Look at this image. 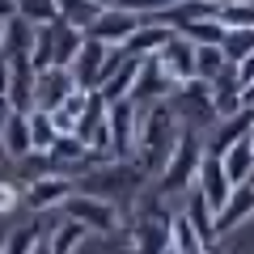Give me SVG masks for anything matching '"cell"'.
I'll return each mask as SVG.
<instances>
[{"label":"cell","mask_w":254,"mask_h":254,"mask_svg":"<svg viewBox=\"0 0 254 254\" xmlns=\"http://www.w3.org/2000/svg\"><path fill=\"white\" fill-rule=\"evenodd\" d=\"M182 127L174 123L170 102H157L148 106V115H140V140H136V161L144 178H161V170L170 165V153L178 144Z\"/></svg>","instance_id":"cell-1"},{"label":"cell","mask_w":254,"mask_h":254,"mask_svg":"<svg viewBox=\"0 0 254 254\" xmlns=\"http://www.w3.org/2000/svg\"><path fill=\"white\" fill-rule=\"evenodd\" d=\"M203 157H208V148H203L199 131L182 127V131H178V144H174V153H170V165H165L161 178H157L161 195H182V190L195 182V174H199Z\"/></svg>","instance_id":"cell-2"},{"label":"cell","mask_w":254,"mask_h":254,"mask_svg":"<svg viewBox=\"0 0 254 254\" xmlns=\"http://www.w3.org/2000/svg\"><path fill=\"white\" fill-rule=\"evenodd\" d=\"M170 225H174V212L165 208L161 199L144 203L131 225V246L136 254H170Z\"/></svg>","instance_id":"cell-3"},{"label":"cell","mask_w":254,"mask_h":254,"mask_svg":"<svg viewBox=\"0 0 254 254\" xmlns=\"http://www.w3.org/2000/svg\"><path fill=\"white\" fill-rule=\"evenodd\" d=\"M140 115L144 110L136 102H110L106 110V127H110V161H131L136 157V140H140Z\"/></svg>","instance_id":"cell-4"},{"label":"cell","mask_w":254,"mask_h":254,"mask_svg":"<svg viewBox=\"0 0 254 254\" xmlns=\"http://www.w3.org/2000/svg\"><path fill=\"white\" fill-rule=\"evenodd\" d=\"M64 220H76L85 233H115L119 229L115 199H102V195H72L64 203Z\"/></svg>","instance_id":"cell-5"},{"label":"cell","mask_w":254,"mask_h":254,"mask_svg":"<svg viewBox=\"0 0 254 254\" xmlns=\"http://www.w3.org/2000/svg\"><path fill=\"white\" fill-rule=\"evenodd\" d=\"M123 51H110V47H102V43H93V38H85L81 43V51H76V60H72V81H76V89H85V93H98V85H102V76L115 68V60Z\"/></svg>","instance_id":"cell-6"},{"label":"cell","mask_w":254,"mask_h":254,"mask_svg":"<svg viewBox=\"0 0 254 254\" xmlns=\"http://www.w3.org/2000/svg\"><path fill=\"white\" fill-rule=\"evenodd\" d=\"M140 26H144V17H136V13H127V9H102L98 17H93V26L85 30V38L110 47V51H123L127 38L136 34Z\"/></svg>","instance_id":"cell-7"},{"label":"cell","mask_w":254,"mask_h":254,"mask_svg":"<svg viewBox=\"0 0 254 254\" xmlns=\"http://www.w3.org/2000/svg\"><path fill=\"white\" fill-rule=\"evenodd\" d=\"M76 195V187H72V178L68 174H47V178H34V182H26V190H21V199H26V208L30 212H51V208H64V203Z\"/></svg>","instance_id":"cell-8"},{"label":"cell","mask_w":254,"mask_h":254,"mask_svg":"<svg viewBox=\"0 0 254 254\" xmlns=\"http://www.w3.org/2000/svg\"><path fill=\"white\" fill-rule=\"evenodd\" d=\"M165 93H174V81L170 72H165L161 55H148V60H140V76H136V89H131V102L136 106H157V102H165Z\"/></svg>","instance_id":"cell-9"},{"label":"cell","mask_w":254,"mask_h":254,"mask_svg":"<svg viewBox=\"0 0 254 254\" xmlns=\"http://www.w3.org/2000/svg\"><path fill=\"white\" fill-rule=\"evenodd\" d=\"M195 190H199L203 199H208L212 216H216V212L229 203V195H233V182H229V174H225V161H220V157H203L199 174H195Z\"/></svg>","instance_id":"cell-10"},{"label":"cell","mask_w":254,"mask_h":254,"mask_svg":"<svg viewBox=\"0 0 254 254\" xmlns=\"http://www.w3.org/2000/svg\"><path fill=\"white\" fill-rule=\"evenodd\" d=\"M72 93H76V81H72L68 68H47L34 81V110H47V115H51V110L64 106Z\"/></svg>","instance_id":"cell-11"},{"label":"cell","mask_w":254,"mask_h":254,"mask_svg":"<svg viewBox=\"0 0 254 254\" xmlns=\"http://www.w3.org/2000/svg\"><path fill=\"white\" fill-rule=\"evenodd\" d=\"M136 76H140V60L123 51V55L115 60V68H110V72L102 76V85H98V93L106 98V106H110V102H127V98H131Z\"/></svg>","instance_id":"cell-12"},{"label":"cell","mask_w":254,"mask_h":254,"mask_svg":"<svg viewBox=\"0 0 254 254\" xmlns=\"http://www.w3.org/2000/svg\"><path fill=\"white\" fill-rule=\"evenodd\" d=\"M254 216V182H246V187H233V195H229V203L212 216V229H216V242L225 233H233L237 225H246V220Z\"/></svg>","instance_id":"cell-13"},{"label":"cell","mask_w":254,"mask_h":254,"mask_svg":"<svg viewBox=\"0 0 254 254\" xmlns=\"http://www.w3.org/2000/svg\"><path fill=\"white\" fill-rule=\"evenodd\" d=\"M254 127V106H242L233 119H220V131H212V140L203 148H208V157H225L233 144H242L246 136H250Z\"/></svg>","instance_id":"cell-14"},{"label":"cell","mask_w":254,"mask_h":254,"mask_svg":"<svg viewBox=\"0 0 254 254\" xmlns=\"http://www.w3.org/2000/svg\"><path fill=\"white\" fill-rule=\"evenodd\" d=\"M208 93H212V115H216V119H233L237 110L246 106V102H242V81H237V68H225V72L208 85Z\"/></svg>","instance_id":"cell-15"},{"label":"cell","mask_w":254,"mask_h":254,"mask_svg":"<svg viewBox=\"0 0 254 254\" xmlns=\"http://www.w3.org/2000/svg\"><path fill=\"white\" fill-rule=\"evenodd\" d=\"M161 64H165V72H170L174 89H178V85H187V81H195V47H190L182 34H174L170 43H165Z\"/></svg>","instance_id":"cell-16"},{"label":"cell","mask_w":254,"mask_h":254,"mask_svg":"<svg viewBox=\"0 0 254 254\" xmlns=\"http://www.w3.org/2000/svg\"><path fill=\"white\" fill-rule=\"evenodd\" d=\"M0 144H4V153H9L13 161H21V157L34 153V144H30V115L9 110L4 123H0Z\"/></svg>","instance_id":"cell-17"},{"label":"cell","mask_w":254,"mask_h":254,"mask_svg":"<svg viewBox=\"0 0 254 254\" xmlns=\"http://www.w3.org/2000/svg\"><path fill=\"white\" fill-rule=\"evenodd\" d=\"M170 38H174V30H170V26H161V21H144L136 34L127 38L123 51H127V55H136V60H148V55H161Z\"/></svg>","instance_id":"cell-18"},{"label":"cell","mask_w":254,"mask_h":254,"mask_svg":"<svg viewBox=\"0 0 254 254\" xmlns=\"http://www.w3.org/2000/svg\"><path fill=\"white\" fill-rule=\"evenodd\" d=\"M220 161H225V174H229V182H233V187L254 182V148H250V136H246L242 144H233Z\"/></svg>","instance_id":"cell-19"},{"label":"cell","mask_w":254,"mask_h":254,"mask_svg":"<svg viewBox=\"0 0 254 254\" xmlns=\"http://www.w3.org/2000/svg\"><path fill=\"white\" fill-rule=\"evenodd\" d=\"M182 216L195 225V233H199V242L208 246H216V229H212V208H208V199H203L199 190H190V199H187V208H182Z\"/></svg>","instance_id":"cell-20"},{"label":"cell","mask_w":254,"mask_h":254,"mask_svg":"<svg viewBox=\"0 0 254 254\" xmlns=\"http://www.w3.org/2000/svg\"><path fill=\"white\" fill-rule=\"evenodd\" d=\"M30 47H34V26H26L21 17H13L9 26H4V47H0V55H4V60H30Z\"/></svg>","instance_id":"cell-21"},{"label":"cell","mask_w":254,"mask_h":254,"mask_svg":"<svg viewBox=\"0 0 254 254\" xmlns=\"http://www.w3.org/2000/svg\"><path fill=\"white\" fill-rule=\"evenodd\" d=\"M208 246L199 242L195 225H190L182 212H174V225H170V254H203Z\"/></svg>","instance_id":"cell-22"},{"label":"cell","mask_w":254,"mask_h":254,"mask_svg":"<svg viewBox=\"0 0 254 254\" xmlns=\"http://www.w3.org/2000/svg\"><path fill=\"white\" fill-rule=\"evenodd\" d=\"M85 34L76 26H68V21H55V68H72L76 51H81Z\"/></svg>","instance_id":"cell-23"},{"label":"cell","mask_w":254,"mask_h":254,"mask_svg":"<svg viewBox=\"0 0 254 254\" xmlns=\"http://www.w3.org/2000/svg\"><path fill=\"white\" fill-rule=\"evenodd\" d=\"M174 34H182L190 47H220L225 43V26H220L216 17L212 21H187V26H178Z\"/></svg>","instance_id":"cell-24"},{"label":"cell","mask_w":254,"mask_h":254,"mask_svg":"<svg viewBox=\"0 0 254 254\" xmlns=\"http://www.w3.org/2000/svg\"><path fill=\"white\" fill-rule=\"evenodd\" d=\"M30 68H34V72H47V68H55V26H38V30H34Z\"/></svg>","instance_id":"cell-25"},{"label":"cell","mask_w":254,"mask_h":254,"mask_svg":"<svg viewBox=\"0 0 254 254\" xmlns=\"http://www.w3.org/2000/svg\"><path fill=\"white\" fill-rule=\"evenodd\" d=\"M17 17L38 30V26H55L60 9H55V0H17Z\"/></svg>","instance_id":"cell-26"},{"label":"cell","mask_w":254,"mask_h":254,"mask_svg":"<svg viewBox=\"0 0 254 254\" xmlns=\"http://www.w3.org/2000/svg\"><path fill=\"white\" fill-rule=\"evenodd\" d=\"M81 237H85V229L76 225V220H60V225L47 233V250L51 254H72L76 246H81Z\"/></svg>","instance_id":"cell-27"},{"label":"cell","mask_w":254,"mask_h":254,"mask_svg":"<svg viewBox=\"0 0 254 254\" xmlns=\"http://www.w3.org/2000/svg\"><path fill=\"white\" fill-rule=\"evenodd\" d=\"M250 51H254V30H225L220 55H225V64H229V68H237V64H242Z\"/></svg>","instance_id":"cell-28"},{"label":"cell","mask_w":254,"mask_h":254,"mask_svg":"<svg viewBox=\"0 0 254 254\" xmlns=\"http://www.w3.org/2000/svg\"><path fill=\"white\" fill-rule=\"evenodd\" d=\"M225 68L229 64H225V55H220V47H195V81L212 85Z\"/></svg>","instance_id":"cell-29"},{"label":"cell","mask_w":254,"mask_h":254,"mask_svg":"<svg viewBox=\"0 0 254 254\" xmlns=\"http://www.w3.org/2000/svg\"><path fill=\"white\" fill-rule=\"evenodd\" d=\"M55 9H60V21H68V26H76L85 34V30L93 26V17H98L102 9H93L89 0H55Z\"/></svg>","instance_id":"cell-30"},{"label":"cell","mask_w":254,"mask_h":254,"mask_svg":"<svg viewBox=\"0 0 254 254\" xmlns=\"http://www.w3.org/2000/svg\"><path fill=\"white\" fill-rule=\"evenodd\" d=\"M55 123H51V115L47 110H30V144H34V153H51V144H55Z\"/></svg>","instance_id":"cell-31"},{"label":"cell","mask_w":254,"mask_h":254,"mask_svg":"<svg viewBox=\"0 0 254 254\" xmlns=\"http://www.w3.org/2000/svg\"><path fill=\"white\" fill-rule=\"evenodd\" d=\"M47 157H51V165H68V161H85V165H89V161H93L76 136H60V140L51 144V153H47Z\"/></svg>","instance_id":"cell-32"},{"label":"cell","mask_w":254,"mask_h":254,"mask_svg":"<svg viewBox=\"0 0 254 254\" xmlns=\"http://www.w3.org/2000/svg\"><path fill=\"white\" fill-rule=\"evenodd\" d=\"M38 242H43V237H38V225H21V229H13V233L0 242V254H34Z\"/></svg>","instance_id":"cell-33"},{"label":"cell","mask_w":254,"mask_h":254,"mask_svg":"<svg viewBox=\"0 0 254 254\" xmlns=\"http://www.w3.org/2000/svg\"><path fill=\"white\" fill-rule=\"evenodd\" d=\"M216 21L225 30H254V4H220Z\"/></svg>","instance_id":"cell-34"},{"label":"cell","mask_w":254,"mask_h":254,"mask_svg":"<svg viewBox=\"0 0 254 254\" xmlns=\"http://www.w3.org/2000/svg\"><path fill=\"white\" fill-rule=\"evenodd\" d=\"M178 0H119L115 9H127V13H136V17H161V13H170Z\"/></svg>","instance_id":"cell-35"},{"label":"cell","mask_w":254,"mask_h":254,"mask_svg":"<svg viewBox=\"0 0 254 254\" xmlns=\"http://www.w3.org/2000/svg\"><path fill=\"white\" fill-rule=\"evenodd\" d=\"M21 165H26L30 182H34V178H47V174H55V170H51V157H47V153H30V157H21Z\"/></svg>","instance_id":"cell-36"},{"label":"cell","mask_w":254,"mask_h":254,"mask_svg":"<svg viewBox=\"0 0 254 254\" xmlns=\"http://www.w3.org/2000/svg\"><path fill=\"white\" fill-rule=\"evenodd\" d=\"M21 203V187L17 182H0V212H13Z\"/></svg>","instance_id":"cell-37"},{"label":"cell","mask_w":254,"mask_h":254,"mask_svg":"<svg viewBox=\"0 0 254 254\" xmlns=\"http://www.w3.org/2000/svg\"><path fill=\"white\" fill-rule=\"evenodd\" d=\"M0 110L9 115V60L0 55Z\"/></svg>","instance_id":"cell-38"},{"label":"cell","mask_w":254,"mask_h":254,"mask_svg":"<svg viewBox=\"0 0 254 254\" xmlns=\"http://www.w3.org/2000/svg\"><path fill=\"white\" fill-rule=\"evenodd\" d=\"M237 81H242V89H250V85H254V51L237 64Z\"/></svg>","instance_id":"cell-39"},{"label":"cell","mask_w":254,"mask_h":254,"mask_svg":"<svg viewBox=\"0 0 254 254\" xmlns=\"http://www.w3.org/2000/svg\"><path fill=\"white\" fill-rule=\"evenodd\" d=\"M17 17V0H0V21H13Z\"/></svg>","instance_id":"cell-40"},{"label":"cell","mask_w":254,"mask_h":254,"mask_svg":"<svg viewBox=\"0 0 254 254\" xmlns=\"http://www.w3.org/2000/svg\"><path fill=\"white\" fill-rule=\"evenodd\" d=\"M89 4H93V9H115L119 0H89Z\"/></svg>","instance_id":"cell-41"},{"label":"cell","mask_w":254,"mask_h":254,"mask_svg":"<svg viewBox=\"0 0 254 254\" xmlns=\"http://www.w3.org/2000/svg\"><path fill=\"white\" fill-rule=\"evenodd\" d=\"M242 102H246V106H254V85H250V89H242Z\"/></svg>","instance_id":"cell-42"},{"label":"cell","mask_w":254,"mask_h":254,"mask_svg":"<svg viewBox=\"0 0 254 254\" xmlns=\"http://www.w3.org/2000/svg\"><path fill=\"white\" fill-rule=\"evenodd\" d=\"M34 254H51V250H47V242H38V246H34Z\"/></svg>","instance_id":"cell-43"},{"label":"cell","mask_w":254,"mask_h":254,"mask_svg":"<svg viewBox=\"0 0 254 254\" xmlns=\"http://www.w3.org/2000/svg\"><path fill=\"white\" fill-rule=\"evenodd\" d=\"M216 4H250V0H216Z\"/></svg>","instance_id":"cell-44"},{"label":"cell","mask_w":254,"mask_h":254,"mask_svg":"<svg viewBox=\"0 0 254 254\" xmlns=\"http://www.w3.org/2000/svg\"><path fill=\"white\" fill-rule=\"evenodd\" d=\"M4 26H9V21H0V47H4Z\"/></svg>","instance_id":"cell-45"},{"label":"cell","mask_w":254,"mask_h":254,"mask_svg":"<svg viewBox=\"0 0 254 254\" xmlns=\"http://www.w3.org/2000/svg\"><path fill=\"white\" fill-rule=\"evenodd\" d=\"M203 254H225V250H220V246H212V250H203Z\"/></svg>","instance_id":"cell-46"},{"label":"cell","mask_w":254,"mask_h":254,"mask_svg":"<svg viewBox=\"0 0 254 254\" xmlns=\"http://www.w3.org/2000/svg\"><path fill=\"white\" fill-rule=\"evenodd\" d=\"M250 148H254V127H250Z\"/></svg>","instance_id":"cell-47"}]
</instances>
